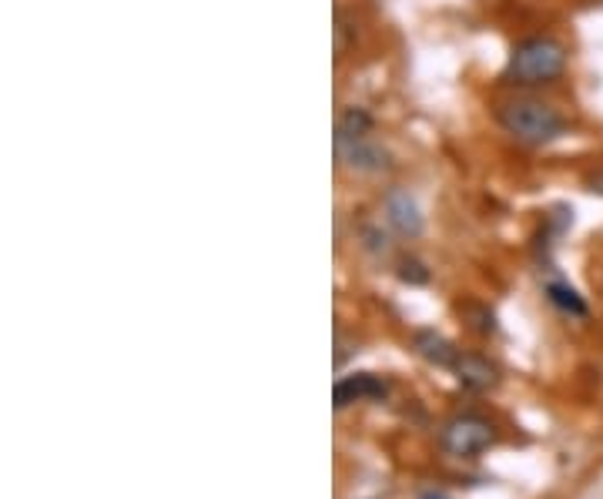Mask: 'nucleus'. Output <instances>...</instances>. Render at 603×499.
<instances>
[{"label":"nucleus","mask_w":603,"mask_h":499,"mask_svg":"<svg viewBox=\"0 0 603 499\" xmlns=\"http://www.w3.org/2000/svg\"><path fill=\"white\" fill-rule=\"evenodd\" d=\"M382 208H386L389 225L396 228L399 235L419 238L423 235V211H419L416 198L409 195L406 188H392L386 198H382Z\"/></svg>","instance_id":"obj_5"},{"label":"nucleus","mask_w":603,"mask_h":499,"mask_svg":"<svg viewBox=\"0 0 603 499\" xmlns=\"http://www.w3.org/2000/svg\"><path fill=\"white\" fill-rule=\"evenodd\" d=\"M402 268V278H406V282H416V285H423V282H429V272H426V268L423 265H419L416 262V258H406V262H402L399 265Z\"/></svg>","instance_id":"obj_11"},{"label":"nucleus","mask_w":603,"mask_h":499,"mask_svg":"<svg viewBox=\"0 0 603 499\" xmlns=\"http://www.w3.org/2000/svg\"><path fill=\"white\" fill-rule=\"evenodd\" d=\"M423 499H446V496H439V493H426Z\"/></svg>","instance_id":"obj_13"},{"label":"nucleus","mask_w":603,"mask_h":499,"mask_svg":"<svg viewBox=\"0 0 603 499\" xmlns=\"http://www.w3.org/2000/svg\"><path fill=\"white\" fill-rule=\"evenodd\" d=\"M563 71H567V47L553 37H526L513 47L506 81L520 88H540V84L560 81Z\"/></svg>","instance_id":"obj_2"},{"label":"nucleus","mask_w":603,"mask_h":499,"mask_svg":"<svg viewBox=\"0 0 603 499\" xmlns=\"http://www.w3.org/2000/svg\"><path fill=\"white\" fill-rule=\"evenodd\" d=\"M382 396H386V382L376 379V376H352V379L335 382V389H332L335 409H346L349 402H362V399H382Z\"/></svg>","instance_id":"obj_7"},{"label":"nucleus","mask_w":603,"mask_h":499,"mask_svg":"<svg viewBox=\"0 0 603 499\" xmlns=\"http://www.w3.org/2000/svg\"><path fill=\"white\" fill-rule=\"evenodd\" d=\"M413 345H416V352L423 355L426 362H436V366H446V369H453V362L459 355L453 349V342L443 339V335H436V332H416Z\"/></svg>","instance_id":"obj_8"},{"label":"nucleus","mask_w":603,"mask_h":499,"mask_svg":"<svg viewBox=\"0 0 603 499\" xmlns=\"http://www.w3.org/2000/svg\"><path fill=\"white\" fill-rule=\"evenodd\" d=\"M496 443V429L490 419L483 416H453L439 433V446L446 449L449 456L469 459L480 456Z\"/></svg>","instance_id":"obj_3"},{"label":"nucleus","mask_w":603,"mask_h":499,"mask_svg":"<svg viewBox=\"0 0 603 499\" xmlns=\"http://www.w3.org/2000/svg\"><path fill=\"white\" fill-rule=\"evenodd\" d=\"M593 191H597V195H603V175L593 178Z\"/></svg>","instance_id":"obj_12"},{"label":"nucleus","mask_w":603,"mask_h":499,"mask_svg":"<svg viewBox=\"0 0 603 499\" xmlns=\"http://www.w3.org/2000/svg\"><path fill=\"white\" fill-rule=\"evenodd\" d=\"M547 295H550V302L557 305V309L570 312V315H587V305H583V299L570 289V285L550 282V285H547Z\"/></svg>","instance_id":"obj_10"},{"label":"nucleus","mask_w":603,"mask_h":499,"mask_svg":"<svg viewBox=\"0 0 603 499\" xmlns=\"http://www.w3.org/2000/svg\"><path fill=\"white\" fill-rule=\"evenodd\" d=\"M335 155H339L342 168L356 171V175H382L392 168V155L369 134H359V138L335 134Z\"/></svg>","instance_id":"obj_4"},{"label":"nucleus","mask_w":603,"mask_h":499,"mask_svg":"<svg viewBox=\"0 0 603 499\" xmlns=\"http://www.w3.org/2000/svg\"><path fill=\"white\" fill-rule=\"evenodd\" d=\"M496 121L500 128L516 138L520 145H530V148H543L550 141H557L567 134V121L563 114L553 108V104H543L536 98H510V101H500L496 108Z\"/></svg>","instance_id":"obj_1"},{"label":"nucleus","mask_w":603,"mask_h":499,"mask_svg":"<svg viewBox=\"0 0 603 499\" xmlns=\"http://www.w3.org/2000/svg\"><path fill=\"white\" fill-rule=\"evenodd\" d=\"M372 114L366 108H346L339 114V124H335V134L342 138H359V134H369L372 131Z\"/></svg>","instance_id":"obj_9"},{"label":"nucleus","mask_w":603,"mask_h":499,"mask_svg":"<svg viewBox=\"0 0 603 499\" xmlns=\"http://www.w3.org/2000/svg\"><path fill=\"white\" fill-rule=\"evenodd\" d=\"M453 372H456V379L463 382L466 389H473V392H486V389H493L496 386V366L490 359H483V355H473V352H466V355H456V362H453Z\"/></svg>","instance_id":"obj_6"}]
</instances>
